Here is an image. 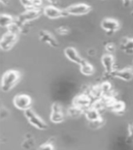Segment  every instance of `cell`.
Wrapping results in <instances>:
<instances>
[{
    "mask_svg": "<svg viewBox=\"0 0 133 150\" xmlns=\"http://www.w3.org/2000/svg\"><path fill=\"white\" fill-rule=\"evenodd\" d=\"M0 2L4 6H7L9 4V2H10V0H0Z\"/></svg>",
    "mask_w": 133,
    "mask_h": 150,
    "instance_id": "obj_30",
    "label": "cell"
},
{
    "mask_svg": "<svg viewBox=\"0 0 133 150\" xmlns=\"http://www.w3.org/2000/svg\"><path fill=\"white\" fill-rule=\"evenodd\" d=\"M109 108L111 109L112 112H115V113H123L125 110V104L122 101H117L116 100L112 105H111Z\"/></svg>",
    "mask_w": 133,
    "mask_h": 150,
    "instance_id": "obj_20",
    "label": "cell"
},
{
    "mask_svg": "<svg viewBox=\"0 0 133 150\" xmlns=\"http://www.w3.org/2000/svg\"><path fill=\"white\" fill-rule=\"evenodd\" d=\"M20 72L18 70L11 69L6 71L2 78L1 90L5 93L11 91L16 86V84L20 81Z\"/></svg>",
    "mask_w": 133,
    "mask_h": 150,
    "instance_id": "obj_1",
    "label": "cell"
},
{
    "mask_svg": "<svg viewBox=\"0 0 133 150\" xmlns=\"http://www.w3.org/2000/svg\"><path fill=\"white\" fill-rule=\"evenodd\" d=\"M18 35L7 32L3 35L0 41V48L3 51H9L14 47L16 42H18Z\"/></svg>",
    "mask_w": 133,
    "mask_h": 150,
    "instance_id": "obj_6",
    "label": "cell"
},
{
    "mask_svg": "<svg viewBox=\"0 0 133 150\" xmlns=\"http://www.w3.org/2000/svg\"><path fill=\"white\" fill-rule=\"evenodd\" d=\"M128 140L130 141L131 142H133V123L128 125Z\"/></svg>",
    "mask_w": 133,
    "mask_h": 150,
    "instance_id": "obj_28",
    "label": "cell"
},
{
    "mask_svg": "<svg viewBox=\"0 0 133 150\" xmlns=\"http://www.w3.org/2000/svg\"><path fill=\"white\" fill-rule=\"evenodd\" d=\"M83 109H81V108H79L78 107H75V106H72L71 108L68 109V114H69L70 116L73 117V118H77V117H78L79 116H81V113L83 112Z\"/></svg>",
    "mask_w": 133,
    "mask_h": 150,
    "instance_id": "obj_21",
    "label": "cell"
},
{
    "mask_svg": "<svg viewBox=\"0 0 133 150\" xmlns=\"http://www.w3.org/2000/svg\"><path fill=\"white\" fill-rule=\"evenodd\" d=\"M101 63L104 66L105 71L111 75L113 70V64H114V58L111 54H105L101 57Z\"/></svg>",
    "mask_w": 133,
    "mask_h": 150,
    "instance_id": "obj_14",
    "label": "cell"
},
{
    "mask_svg": "<svg viewBox=\"0 0 133 150\" xmlns=\"http://www.w3.org/2000/svg\"><path fill=\"white\" fill-rule=\"evenodd\" d=\"M68 15L72 16H81V15L88 14L91 12L92 6L85 3H77L73 4L65 9Z\"/></svg>",
    "mask_w": 133,
    "mask_h": 150,
    "instance_id": "obj_4",
    "label": "cell"
},
{
    "mask_svg": "<svg viewBox=\"0 0 133 150\" xmlns=\"http://www.w3.org/2000/svg\"><path fill=\"white\" fill-rule=\"evenodd\" d=\"M100 26L106 32H115L120 28L121 25L118 21L114 18H104L100 23Z\"/></svg>",
    "mask_w": 133,
    "mask_h": 150,
    "instance_id": "obj_9",
    "label": "cell"
},
{
    "mask_svg": "<svg viewBox=\"0 0 133 150\" xmlns=\"http://www.w3.org/2000/svg\"><path fill=\"white\" fill-rule=\"evenodd\" d=\"M16 20L14 17L7 13H2L0 16V25L2 28H7L9 26L16 22Z\"/></svg>",
    "mask_w": 133,
    "mask_h": 150,
    "instance_id": "obj_18",
    "label": "cell"
},
{
    "mask_svg": "<svg viewBox=\"0 0 133 150\" xmlns=\"http://www.w3.org/2000/svg\"><path fill=\"white\" fill-rule=\"evenodd\" d=\"M132 16H133V10H132Z\"/></svg>",
    "mask_w": 133,
    "mask_h": 150,
    "instance_id": "obj_32",
    "label": "cell"
},
{
    "mask_svg": "<svg viewBox=\"0 0 133 150\" xmlns=\"http://www.w3.org/2000/svg\"><path fill=\"white\" fill-rule=\"evenodd\" d=\"M91 93L93 95L94 97H96V98H99V97H100L101 94H103L101 91V89H100V86L99 85V86H93L92 88L91 91Z\"/></svg>",
    "mask_w": 133,
    "mask_h": 150,
    "instance_id": "obj_25",
    "label": "cell"
},
{
    "mask_svg": "<svg viewBox=\"0 0 133 150\" xmlns=\"http://www.w3.org/2000/svg\"><path fill=\"white\" fill-rule=\"evenodd\" d=\"M90 123V126H91L93 128H99L102 125H103V123H104V120L101 119V120H99L97 121H94V122H89Z\"/></svg>",
    "mask_w": 133,
    "mask_h": 150,
    "instance_id": "obj_27",
    "label": "cell"
},
{
    "mask_svg": "<svg viewBox=\"0 0 133 150\" xmlns=\"http://www.w3.org/2000/svg\"><path fill=\"white\" fill-rule=\"evenodd\" d=\"M49 118L53 123H60L64 120V111L59 103L55 102L52 105Z\"/></svg>",
    "mask_w": 133,
    "mask_h": 150,
    "instance_id": "obj_8",
    "label": "cell"
},
{
    "mask_svg": "<svg viewBox=\"0 0 133 150\" xmlns=\"http://www.w3.org/2000/svg\"><path fill=\"white\" fill-rule=\"evenodd\" d=\"M24 116L30 124L38 130H45L48 127L46 123L42 118H40L39 116L31 108L27 111H24Z\"/></svg>",
    "mask_w": 133,
    "mask_h": 150,
    "instance_id": "obj_3",
    "label": "cell"
},
{
    "mask_svg": "<svg viewBox=\"0 0 133 150\" xmlns=\"http://www.w3.org/2000/svg\"><path fill=\"white\" fill-rule=\"evenodd\" d=\"M111 76L125 82H129L133 79L132 68H125L121 70H114L111 74Z\"/></svg>",
    "mask_w": 133,
    "mask_h": 150,
    "instance_id": "obj_10",
    "label": "cell"
},
{
    "mask_svg": "<svg viewBox=\"0 0 133 150\" xmlns=\"http://www.w3.org/2000/svg\"><path fill=\"white\" fill-rule=\"evenodd\" d=\"M38 150H55V148L52 143L46 142L40 145L38 148Z\"/></svg>",
    "mask_w": 133,
    "mask_h": 150,
    "instance_id": "obj_24",
    "label": "cell"
},
{
    "mask_svg": "<svg viewBox=\"0 0 133 150\" xmlns=\"http://www.w3.org/2000/svg\"><path fill=\"white\" fill-rule=\"evenodd\" d=\"M56 32L57 34L60 35H66L70 33V28L66 26H60V27L56 28Z\"/></svg>",
    "mask_w": 133,
    "mask_h": 150,
    "instance_id": "obj_23",
    "label": "cell"
},
{
    "mask_svg": "<svg viewBox=\"0 0 133 150\" xmlns=\"http://www.w3.org/2000/svg\"><path fill=\"white\" fill-rule=\"evenodd\" d=\"M46 1L49 2V3H52V4H57L59 2V0H46Z\"/></svg>",
    "mask_w": 133,
    "mask_h": 150,
    "instance_id": "obj_31",
    "label": "cell"
},
{
    "mask_svg": "<svg viewBox=\"0 0 133 150\" xmlns=\"http://www.w3.org/2000/svg\"><path fill=\"white\" fill-rule=\"evenodd\" d=\"M115 46L113 42H108L105 45V50H106V51H107V54H112L115 51Z\"/></svg>",
    "mask_w": 133,
    "mask_h": 150,
    "instance_id": "obj_26",
    "label": "cell"
},
{
    "mask_svg": "<svg viewBox=\"0 0 133 150\" xmlns=\"http://www.w3.org/2000/svg\"><path fill=\"white\" fill-rule=\"evenodd\" d=\"M90 103H91V99L87 94L85 93L78 94L73 99V105L81 108L83 110L85 108H88V107L90 105Z\"/></svg>",
    "mask_w": 133,
    "mask_h": 150,
    "instance_id": "obj_12",
    "label": "cell"
},
{
    "mask_svg": "<svg viewBox=\"0 0 133 150\" xmlns=\"http://www.w3.org/2000/svg\"><path fill=\"white\" fill-rule=\"evenodd\" d=\"M80 71L82 75H84L85 76H90L94 74L95 69L92 64L84 60L82 63L80 64Z\"/></svg>",
    "mask_w": 133,
    "mask_h": 150,
    "instance_id": "obj_16",
    "label": "cell"
},
{
    "mask_svg": "<svg viewBox=\"0 0 133 150\" xmlns=\"http://www.w3.org/2000/svg\"><path fill=\"white\" fill-rule=\"evenodd\" d=\"M42 14V10L40 9H30V10H26L24 12L20 13L18 17L16 22L18 25L23 27L27 23L31 22L32 21H35L38 19Z\"/></svg>",
    "mask_w": 133,
    "mask_h": 150,
    "instance_id": "obj_2",
    "label": "cell"
},
{
    "mask_svg": "<svg viewBox=\"0 0 133 150\" xmlns=\"http://www.w3.org/2000/svg\"><path fill=\"white\" fill-rule=\"evenodd\" d=\"M42 12H43L45 16L49 19H59L61 17H66L68 16L65 9L60 10L59 8L52 5L46 6L43 9Z\"/></svg>",
    "mask_w": 133,
    "mask_h": 150,
    "instance_id": "obj_7",
    "label": "cell"
},
{
    "mask_svg": "<svg viewBox=\"0 0 133 150\" xmlns=\"http://www.w3.org/2000/svg\"><path fill=\"white\" fill-rule=\"evenodd\" d=\"M85 117L89 122H94V121L99 120L102 119L99 111L93 107L87 108L86 110L85 111Z\"/></svg>",
    "mask_w": 133,
    "mask_h": 150,
    "instance_id": "obj_15",
    "label": "cell"
},
{
    "mask_svg": "<svg viewBox=\"0 0 133 150\" xmlns=\"http://www.w3.org/2000/svg\"><path fill=\"white\" fill-rule=\"evenodd\" d=\"M121 49L126 54H133V39L125 37L121 44Z\"/></svg>",
    "mask_w": 133,
    "mask_h": 150,
    "instance_id": "obj_19",
    "label": "cell"
},
{
    "mask_svg": "<svg viewBox=\"0 0 133 150\" xmlns=\"http://www.w3.org/2000/svg\"><path fill=\"white\" fill-rule=\"evenodd\" d=\"M132 0H122V4L125 7H128L131 5Z\"/></svg>",
    "mask_w": 133,
    "mask_h": 150,
    "instance_id": "obj_29",
    "label": "cell"
},
{
    "mask_svg": "<svg viewBox=\"0 0 133 150\" xmlns=\"http://www.w3.org/2000/svg\"><path fill=\"white\" fill-rule=\"evenodd\" d=\"M64 54L69 61H71L73 63H76L79 65L85 60L81 57H80V55L77 51V50L74 47H66V49L64 50Z\"/></svg>",
    "mask_w": 133,
    "mask_h": 150,
    "instance_id": "obj_13",
    "label": "cell"
},
{
    "mask_svg": "<svg viewBox=\"0 0 133 150\" xmlns=\"http://www.w3.org/2000/svg\"><path fill=\"white\" fill-rule=\"evenodd\" d=\"M13 103L18 109H20V110L22 111H27L31 108L32 100V98L29 95L24 94V93H21V94L16 95L13 98Z\"/></svg>",
    "mask_w": 133,
    "mask_h": 150,
    "instance_id": "obj_5",
    "label": "cell"
},
{
    "mask_svg": "<svg viewBox=\"0 0 133 150\" xmlns=\"http://www.w3.org/2000/svg\"><path fill=\"white\" fill-rule=\"evenodd\" d=\"M100 89H101V91L103 94H108L110 93V91H111V89H112V85L110 82L108 81H104L100 85Z\"/></svg>",
    "mask_w": 133,
    "mask_h": 150,
    "instance_id": "obj_22",
    "label": "cell"
},
{
    "mask_svg": "<svg viewBox=\"0 0 133 150\" xmlns=\"http://www.w3.org/2000/svg\"><path fill=\"white\" fill-rule=\"evenodd\" d=\"M38 37L41 42L46 43L50 47L53 48H57L59 47V43L57 42V40L55 39V37L52 35L50 32L46 30H41L38 33Z\"/></svg>",
    "mask_w": 133,
    "mask_h": 150,
    "instance_id": "obj_11",
    "label": "cell"
},
{
    "mask_svg": "<svg viewBox=\"0 0 133 150\" xmlns=\"http://www.w3.org/2000/svg\"><path fill=\"white\" fill-rule=\"evenodd\" d=\"M21 5L26 9H40L42 6V0H20Z\"/></svg>",
    "mask_w": 133,
    "mask_h": 150,
    "instance_id": "obj_17",
    "label": "cell"
}]
</instances>
